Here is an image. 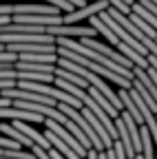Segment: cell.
I'll use <instances>...</instances> for the list:
<instances>
[{
	"mask_svg": "<svg viewBox=\"0 0 157 159\" xmlns=\"http://www.w3.org/2000/svg\"><path fill=\"white\" fill-rule=\"evenodd\" d=\"M47 33L55 38H95L97 31L93 27H75V25H58V27H47Z\"/></svg>",
	"mask_w": 157,
	"mask_h": 159,
	"instance_id": "6da1fadb",
	"label": "cell"
},
{
	"mask_svg": "<svg viewBox=\"0 0 157 159\" xmlns=\"http://www.w3.org/2000/svg\"><path fill=\"white\" fill-rule=\"evenodd\" d=\"M111 5L106 0H95V2L86 5V7H80V9H73L71 13H64V25H71L75 20H89L91 16H97L100 11H106Z\"/></svg>",
	"mask_w": 157,
	"mask_h": 159,
	"instance_id": "7a4b0ae2",
	"label": "cell"
},
{
	"mask_svg": "<svg viewBox=\"0 0 157 159\" xmlns=\"http://www.w3.org/2000/svg\"><path fill=\"white\" fill-rule=\"evenodd\" d=\"M0 119H18V122H33V124H44V115L33 113L27 108H18V106H7L0 108Z\"/></svg>",
	"mask_w": 157,
	"mask_h": 159,
	"instance_id": "3957f363",
	"label": "cell"
},
{
	"mask_svg": "<svg viewBox=\"0 0 157 159\" xmlns=\"http://www.w3.org/2000/svg\"><path fill=\"white\" fill-rule=\"evenodd\" d=\"M82 115L86 117V122L93 126V130L97 133V137L102 139V144H104V148L109 150V148H113V137L109 135V130H106V126L100 122V119H97L95 115H93V111L89 108V106H82Z\"/></svg>",
	"mask_w": 157,
	"mask_h": 159,
	"instance_id": "277c9868",
	"label": "cell"
},
{
	"mask_svg": "<svg viewBox=\"0 0 157 159\" xmlns=\"http://www.w3.org/2000/svg\"><path fill=\"white\" fill-rule=\"evenodd\" d=\"M13 126L20 130V133H25L31 142L35 144V146H40V148H44V150H51V144H49V139L42 135V133H38L33 126H29V122H18V119H13Z\"/></svg>",
	"mask_w": 157,
	"mask_h": 159,
	"instance_id": "5b68a950",
	"label": "cell"
},
{
	"mask_svg": "<svg viewBox=\"0 0 157 159\" xmlns=\"http://www.w3.org/2000/svg\"><path fill=\"white\" fill-rule=\"evenodd\" d=\"M122 119H124V124H126V130H128V135H131V142H133V148H135V152H142V133H140V124L135 122V119L131 117V113L128 111H122V115H120Z\"/></svg>",
	"mask_w": 157,
	"mask_h": 159,
	"instance_id": "8992f818",
	"label": "cell"
},
{
	"mask_svg": "<svg viewBox=\"0 0 157 159\" xmlns=\"http://www.w3.org/2000/svg\"><path fill=\"white\" fill-rule=\"evenodd\" d=\"M117 49H120L128 60H131V62L135 64V66H140V69H148V57L146 55H142L140 51H135L133 47H128V44H124L122 42V40H120V42H117Z\"/></svg>",
	"mask_w": 157,
	"mask_h": 159,
	"instance_id": "52a82bcc",
	"label": "cell"
},
{
	"mask_svg": "<svg viewBox=\"0 0 157 159\" xmlns=\"http://www.w3.org/2000/svg\"><path fill=\"white\" fill-rule=\"evenodd\" d=\"M0 130H2L7 137H11V139H16V142L18 144H22L25 148H31L33 146V142H31V139L25 135V133H20V130H18L13 124H2V122H0Z\"/></svg>",
	"mask_w": 157,
	"mask_h": 159,
	"instance_id": "ba28073f",
	"label": "cell"
},
{
	"mask_svg": "<svg viewBox=\"0 0 157 159\" xmlns=\"http://www.w3.org/2000/svg\"><path fill=\"white\" fill-rule=\"evenodd\" d=\"M89 20H91V27H93V29H95L97 33H102V35H104V38L109 40V42H111L113 47H117V42H120V38H117V35H115V33H113V31H111V29H109V27H106L104 22H102V20H100V16H91Z\"/></svg>",
	"mask_w": 157,
	"mask_h": 159,
	"instance_id": "9c48e42d",
	"label": "cell"
},
{
	"mask_svg": "<svg viewBox=\"0 0 157 159\" xmlns=\"http://www.w3.org/2000/svg\"><path fill=\"white\" fill-rule=\"evenodd\" d=\"M133 73H135V77L140 80V82L146 86V91L153 95V99L157 102V86H155V82L150 80V75L146 73V69H140V66H133Z\"/></svg>",
	"mask_w": 157,
	"mask_h": 159,
	"instance_id": "30bf717a",
	"label": "cell"
},
{
	"mask_svg": "<svg viewBox=\"0 0 157 159\" xmlns=\"http://www.w3.org/2000/svg\"><path fill=\"white\" fill-rule=\"evenodd\" d=\"M16 80H27V82H53L55 75L53 73H27V71H18Z\"/></svg>",
	"mask_w": 157,
	"mask_h": 159,
	"instance_id": "8fae6325",
	"label": "cell"
},
{
	"mask_svg": "<svg viewBox=\"0 0 157 159\" xmlns=\"http://www.w3.org/2000/svg\"><path fill=\"white\" fill-rule=\"evenodd\" d=\"M133 89H135L137 93H140V97H142L144 102L148 104V108H150V111H153V113L157 115V102L153 99V95H150V93L146 91V86H144V84H142V82H140L137 77H133Z\"/></svg>",
	"mask_w": 157,
	"mask_h": 159,
	"instance_id": "7c38bea8",
	"label": "cell"
},
{
	"mask_svg": "<svg viewBox=\"0 0 157 159\" xmlns=\"http://www.w3.org/2000/svg\"><path fill=\"white\" fill-rule=\"evenodd\" d=\"M131 9H133V13H137L142 20H146V22H148L153 29H157V16H155V13H150L148 9H144L142 5H137V2H133V5H131Z\"/></svg>",
	"mask_w": 157,
	"mask_h": 159,
	"instance_id": "4fadbf2b",
	"label": "cell"
},
{
	"mask_svg": "<svg viewBox=\"0 0 157 159\" xmlns=\"http://www.w3.org/2000/svg\"><path fill=\"white\" fill-rule=\"evenodd\" d=\"M0 148H9V150H22V144H18L11 137H0Z\"/></svg>",
	"mask_w": 157,
	"mask_h": 159,
	"instance_id": "5bb4252c",
	"label": "cell"
},
{
	"mask_svg": "<svg viewBox=\"0 0 157 159\" xmlns=\"http://www.w3.org/2000/svg\"><path fill=\"white\" fill-rule=\"evenodd\" d=\"M106 2H109V5H111L113 9H117V11H122L124 16H128V13L133 11V9H131V5H126L124 0H106Z\"/></svg>",
	"mask_w": 157,
	"mask_h": 159,
	"instance_id": "9a60e30c",
	"label": "cell"
},
{
	"mask_svg": "<svg viewBox=\"0 0 157 159\" xmlns=\"http://www.w3.org/2000/svg\"><path fill=\"white\" fill-rule=\"evenodd\" d=\"M29 150H31V152L35 155V159H51L49 150H44V148H40V146H35V144H33V146H31Z\"/></svg>",
	"mask_w": 157,
	"mask_h": 159,
	"instance_id": "2e32d148",
	"label": "cell"
},
{
	"mask_svg": "<svg viewBox=\"0 0 157 159\" xmlns=\"http://www.w3.org/2000/svg\"><path fill=\"white\" fill-rule=\"evenodd\" d=\"M9 22H13L11 16H0V27H5V25H9Z\"/></svg>",
	"mask_w": 157,
	"mask_h": 159,
	"instance_id": "e0dca14e",
	"label": "cell"
},
{
	"mask_svg": "<svg viewBox=\"0 0 157 159\" xmlns=\"http://www.w3.org/2000/svg\"><path fill=\"white\" fill-rule=\"evenodd\" d=\"M49 155H51V159H67L64 155H60V152H58L55 148H51V150H49Z\"/></svg>",
	"mask_w": 157,
	"mask_h": 159,
	"instance_id": "ac0fdd59",
	"label": "cell"
},
{
	"mask_svg": "<svg viewBox=\"0 0 157 159\" xmlns=\"http://www.w3.org/2000/svg\"><path fill=\"white\" fill-rule=\"evenodd\" d=\"M69 2H73L77 9H80V7H86V0H69Z\"/></svg>",
	"mask_w": 157,
	"mask_h": 159,
	"instance_id": "d6986e66",
	"label": "cell"
},
{
	"mask_svg": "<svg viewBox=\"0 0 157 159\" xmlns=\"http://www.w3.org/2000/svg\"><path fill=\"white\" fill-rule=\"evenodd\" d=\"M86 159H97V150H95V148H91V150L86 152Z\"/></svg>",
	"mask_w": 157,
	"mask_h": 159,
	"instance_id": "ffe728a7",
	"label": "cell"
},
{
	"mask_svg": "<svg viewBox=\"0 0 157 159\" xmlns=\"http://www.w3.org/2000/svg\"><path fill=\"white\" fill-rule=\"evenodd\" d=\"M106 159H115V152H113V148H109V150H106Z\"/></svg>",
	"mask_w": 157,
	"mask_h": 159,
	"instance_id": "44dd1931",
	"label": "cell"
},
{
	"mask_svg": "<svg viewBox=\"0 0 157 159\" xmlns=\"http://www.w3.org/2000/svg\"><path fill=\"white\" fill-rule=\"evenodd\" d=\"M124 2H126V5H133V2H135V0H124Z\"/></svg>",
	"mask_w": 157,
	"mask_h": 159,
	"instance_id": "7402d4cb",
	"label": "cell"
}]
</instances>
